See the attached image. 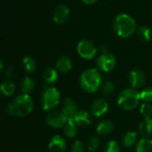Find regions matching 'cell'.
Instances as JSON below:
<instances>
[{
  "mask_svg": "<svg viewBox=\"0 0 152 152\" xmlns=\"http://www.w3.org/2000/svg\"><path fill=\"white\" fill-rule=\"evenodd\" d=\"M61 102V93L56 87L48 86L45 88L41 95V105L43 110H51L58 106Z\"/></svg>",
  "mask_w": 152,
  "mask_h": 152,
  "instance_id": "5b68a950",
  "label": "cell"
},
{
  "mask_svg": "<svg viewBox=\"0 0 152 152\" xmlns=\"http://www.w3.org/2000/svg\"><path fill=\"white\" fill-rule=\"evenodd\" d=\"M141 99L144 102H152V87H146L140 92Z\"/></svg>",
  "mask_w": 152,
  "mask_h": 152,
  "instance_id": "f1b7e54d",
  "label": "cell"
},
{
  "mask_svg": "<svg viewBox=\"0 0 152 152\" xmlns=\"http://www.w3.org/2000/svg\"><path fill=\"white\" fill-rule=\"evenodd\" d=\"M75 123L81 127H87L92 123V116L88 111L79 110L74 118Z\"/></svg>",
  "mask_w": 152,
  "mask_h": 152,
  "instance_id": "5bb4252c",
  "label": "cell"
},
{
  "mask_svg": "<svg viewBox=\"0 0 152 152\" xmlns=\"http://www.w3.org/2000/svg\"><path fill=\"white\" fill-rule=\"evenodd\" d=\"M108 110H109V104L102 98L95 99L91 105V112H92L93 116H94L96 118H100V117H102L103 115H105L107 113Z\"/></svg>",
  "mask_w": 152,
  "mask_h": 152,
  "instance_id": "8fae6325",
  "label": "cell"
},
{
  "mask_svg": "<svg viewBox=\"0 0 152 152\" xmlns=\"http://www.w3.org/2000/svg\"><path fill=\"white\" fill-rule=\"evenodd\" d=\"M115 90V86L111 81H106L102 86V94L104 96H110L113 94Z\"/></svg>",
  "mask_w": 152,
  "mask_h": 152,
  "instance_id": "4316f807",
  "label": "cell"
},
{
  "mask_svg": "<svg viewBox=\"0 0 152 152\" xmlns=\"http://www.w3.org/2000/svg\"><path fill=\"white\" fill-rule=\"evenodd\" d=\"M66 148V141L61 135H53L48 143V150L50 152H65Z\"/></svg>",
  "mask_w": 152,
  "mask_h": 152,
  "instance_id": "4fadbf2b",
  "label": "cell"
},
{
  "mask_svg": "<svg viewBox=\"0 0 152 152\" xmlns=\"http://www.w3.org/2000/svg\"><path fill=\"white\" fill-rule=\"evenodd\" d=\"M0 91L4 97H11L15 92V85L12 81L5 80L1 84Z\"/></svg>",
  "mask_w": 152,
  "mask_h": 152,
  "instance_id": "7402d4cb",
  "label": "cell"
},
{
  "mask_svg": "<svg viewBox=\"0 0 152 152\" xmlns=\"http://www.w3.org/2000/svg\"><path fill=\"white\" fill-rule=\"evenodd\" d=\"M139 133L144 136H150L152 134V118H146L139 125Z\"/></svg>",
  "mask_w": 152,
  "mask_h": 152,
  "instance_id": "ffe728a7",
  "label": "cell"
},
{
  "mask_svg": "<svg viewBox=\"0 0 152 152\" xmlns=\"http://www.w3.org/2000/svg\"><path fill=\"white\" fill-rule=\"evenodd\" d=\"M129 81L133 88L137 89L142 87L146 81V77L144 72L138 69H133L129 74Z\"/></svg>",
  "mask_w": 152,
  "mask_h": 152,
  "instance_id": "7c38bea8",
  "label": "cell"
},
{
  "mask_svg": "<svg viewBox=\"0 0 152 152\" xmlns=\"http://www.w3.org/2000/svg\"><path fill=\"white\" fill-rule=\"evenodd\" d=\"M113 28L119 37L127 38L137 30V26L133 17L126 13H120L113 20Z\"/></svg>",
  "mask_w": 152,
  "mask_h": 152,
  "instance_id": "7a4b0ae2",
  "label": "cell"
},
{
  "mask_svg": "<svg viewBox=\"0 0 152 152\" xmlns=\"http://www.w3.org/2000/svg\"><path fill=\"white\" fill-rule=\"evenodd\" d=\"M84 4H88V5H91V4H94L97 2V0H81Z\"/></svg>",
  "mask_w": 152,
  "mask_h": 152,
  "instance_id": "d6a6232c",
  "label": "cell"
},
{
  "mask_svg": "<svg viewBox=\"0 0 152 152\" xmlns=\"http://www.w3.org/2000/svg\"><path fill=\"white\" fill-rule=\"evenodd\" d=\"M34 109V102L30 95L21 94L15 96L6 107V112L12 117H27Z\"/></svg>",
  "mask_w": 152,
  "mask_h": 152,
  "instance_id": "6da1fadb",
  "label": "cell"
},
{
  "mask_svg": "<svg viewBox=\"0 0 152 152\" xmlns=\"http://www.w3.org/2000/svg\"><path fill=\"white\" fill-rule=\"evenodd\" d=\"M84 151H85V144L79 140L75 141L71 146V152H84Z\"/></svg>",
  "mask_w": 152,
  "mask_h": 152,
  "instance_id": "4dcf8cb0",
  "label": "cell"
},
{
  "mask_svg": "<svg viewBox=\"0 0 152 152\" xmlns=\"http://www.w3.org/2000/svg\"><path fill=\"white\" fill-rule=\"evenodd\" d=\"M36 86V83L34 81V79L30 77H24L20 85V88L22 94H29L35 88Z\"/></svg>",
  "mask_w": 152,
  "mask_h": 152,
  "instance_id": "ac0fdd59",
  "label": "cell"
},
{
  "mask_svg": "<svg viewBox=\"0 0 152 152\" xmlns=\"http://www.w3.org/2000/svg\"><path fill=\"white\" fill-rule=\"evenodd\" d=\"M46 124L53 128H62L68 122V118L62 111L50 112L46 117Z\"/></svg>",
  "mask_w": 152,
  "mask_h": 152,
  "instance_id": "ba28073f",
  "label": "cell"
},
{
  "mask_svg": "<svg viewBox=\"0 0 152 152\" xmlns=\"http://www.w3.org/2000/svg\"><path fill=\"white\" fill-rule=\"evenodd\" d=\"M140 113L144 118H151L152 115V106L149 102H144L140 107Z\"/></svg>",
  "mask_w": 152,
  "mask_h": 152,
  "instance_id": "83f0119b",
  "label": "cell"
},
{
  "mask_svg": "<svg viewBox=\"0 0 152 152\" xmlns=\"http://www.w3.org/2000/svg\"><path fill=\"white\" fill-rule=\"evenodd\" d=\"M61 111L65 114L68 120H74L76 115L79 111L78 105L74 99H72L70 97H66L63 101Z\"/></svg>",
  "mask_w": 152,
  "mask_h": 152,
  "instance_id": "9c48e42d",
  "label": "cell"
},
{
  "mask_svg": "<svg viewBox=\"0 0 152 152\" xmlns=\"http://www.w3.org/2000/svg\"><path fill=\"white\" fill-rule=\"evenodd\" d=\"M102 76L98 69H86L82 72L79 77L81 88L88 93L94 94L99 90L102 86Z\"/></svg>",
  "mask_w": 152,
  "mask_h": 152,
  "instance_id": "3957f363",
  "label": "cell"
},
{
  "mask_svg": "<svg viewBox=\"0 0 152 152\" xmlns=\"http://www.w3.org/2000/svg\"><path fill=\"white\" fill-rule=\"evenodd\" d=\"M136 152H152V139L142 138L136 145Z\"/></svg>",
  "mask_w": 152,
  "mask_h": 152,
  "instance_id": "603a6c76",
  "label": "cell"
},
{
  "mask_svg": "<svg viewBox=\"0 0 152 152\" xmlns=\"http://www.w3.org/2000/svg\"><path fill=\"white\" fill-rule=\"evenodd\" d=\"M116 63H117V61L114 55H112L111 53L108 52L102 53L96 61L97 69L102 72L111 71L116 67Z\"/></svg>",
  "mask_w": 152,
  "mask_h": 152,
  "instance_id": "52a82bcc",
  "label": "cell"
},
{
  "mask_svg": "<svg viewBox=\"0 0 152 152\" xmlns=\"http://www.w3.org/2000/svg\"><path fill=\"white\" fill-rule=\"evenodd\" d=\"M104 152H120V146L116 141H110L105 146Z\"/></svg>",
  "mask_w": 152,
  "mask_h": 152,
  "instance_id": "f546056e",
  "label": "cell"
},
{
  "mask_svg": "<svg viewBox=\"0 0 152 152\" xmlns=\"http://www.w3.org/2000/svg\"><path fill=\"white\" fill-rule=\"evenodd\" d=\"M141 100L140 92L135 88H126L119 93L117 98V104L120 109L130 111L137 108Z\"/></svg>",
  "mask_w": 152,
  "mask_h": 152,
  "instance_id": "277c9868",
  "label": "cell"
},
{
  "mask_svg": "<svg viewBox=\"0 0 152 152\" xmlns=\"http://www.w3.org/2000/svg\"><path fill=\"white\" fill-rule=\"evenodd\" d=\"M55 67L59 72H61V73L69 72L72 69V61L69 56H66V55L61 56L57 60Z\"/></svg>",
  "mask_w": 152,
  "mask_h": 152,
  "instance_id": "2e32d148",
  "label": "cell"
},
{
  "mask_svg": "<svg viewBox=\"0 0 152 152\" xmlns=\"http://www.w3.org/2000/svg\"><path fill=\"white\" fill-rule=\"evenodd\" d=\"M137 141V134L133 131L126 132L122 137V144L125 148L133 147Z\"/></svg>",
  "mask_w": 152,
  "mask_h": 152,
  "instance_id": "44dd1931",
  "label": "cell"
},
{
  "mask_svg": "<svg viewBox=\"0 0 152 152\" xmlns=\"http://www.w3.org/2000/svg\"><path fill=\"white\" fill-rule=\"evenodd\" d=\"M63 133L69 139L75 138L77 135V125L74 120H68L67 124L63 127Z\"/></svg>",
  "mask_w": 152,
  "mask_h": 152,
  "instance_id": "d6986e66",
  "label": "cell"
},
{
  "mask_svg": "<svg viewBox=\"0 0 152 152\" xmlns=\"http://www.w3.org/2000/svg\"><path fill=\"white\" fill-rule=\"evenodd\" d=\"M69 16V9L66 4L57 5L53 12V20L56 24L65 23Z\"/></svg>",
  "mask_w": 152,
  "mask_h": 152,
  "instance_id": "30bf717a",
  "label": "cell"
},
{
  "mask_svg": "<svg viewBox=\"0 0 152 152\" xmlns=\"http://www.w3.org/2000/svg\"><path fill=\"white\" fill-rule=\"evenodd\" d=\"M15 75V69L12 66H8L5 70H4V76L7 78V79H10V78H12Z\"/></svg>",
  "mask_w": 152,
  "mask_h": 152,
  "instance_id": "1f68e13d",
  "label": "cell"
},
{
  "mask_svg": "<svg viewBox=\"0 0 152 152\" xmlns=\"http://www.w3.org/2000/svg\"><path fill=\"white\" fill-rule=\"evenodd\" d=\"M59 78L58 70L53 68H47L43 72V79L48 85H53Z\"/></svg>",
  "mask_w": 152,
  "mask_h": 152,
  "instance_id": "e0dca14e",
  "label": "cell"
},
{
  "mask_svg": "<svg viewBox=\"0 0 152 152\" xmlns=\"http://www.w3.org/2000/svg\"><path fill=\"white\" fill-rule=\"evenodd\" d=\"M22 65L25 71L28 74L34 73L37 69V63L35 60L30 56H25L22 60Z\"/></svg>",
  "mask_w": 152,
  "mask_h": 152,
  "instance_id": "cb8c5ba5",
  "label": "cell"
},
{
  "mask_svg": "<svg viewBox=\"0 0 152 152\" xmlns=\"http://www.w3.org/2000/svg\"><path fill=\"white\" fill-rule=\"evenodd\" d=\"M96 45L88 39L81 40L77 46V52L78 55L85 60H92L97 54Z\"/></svg>",
  "mask_w": 152,
  "mask_h": 152,
  "instance_id": "8992f818",
  "label": "cell"
},
{
  "mask_svg": "<svg viewBox=\"0 0 152 152\" xmlns=\"http://www.w3.org/2000/svg\"><path fill=\"white\" fill-rule=\"evenodd\" d=\"M100 145H101L100 139L97 136H93V137H90V139L87 141L86 147L89 151L94 152L98 151V149L100 148Z\"/></svg>",
  "mask_w": 152,
  "mask_h": 152,
  "instance_id": "484cf974",
  "label": "cell"
},
{
  "mask_svg": "<svg viewBox=\"0 0 152 152\" xmlns=\"http://www.w3.org/2000/svg\"><path fill=\"white\" fill-rule=\"evenodd\" d=\"M114 129V124L111 120L103 119L96 126V133L99 135H109Z\"/></svg>",
  "mask_w": 152,
  "mask_h": 152,
  "instance_id": "9a60e30c",
  "label": "cell"
},
{
  "mask_svg": "<svg viewBox=\"0 0 152 152\" xmlns=\"http://www.w3.org/2000/svg\"><path fill=\"white\" fill-rule=\"evenodd\" d=\"M139 38L144 42H149L152 38V30L148 26H141L137 28Z\"/></svg>",
  "mask_w": 152,
  "mask_h": 152,
  "instance_id": "d4e9b609",
  "label": "cell"
}]
</instances>
